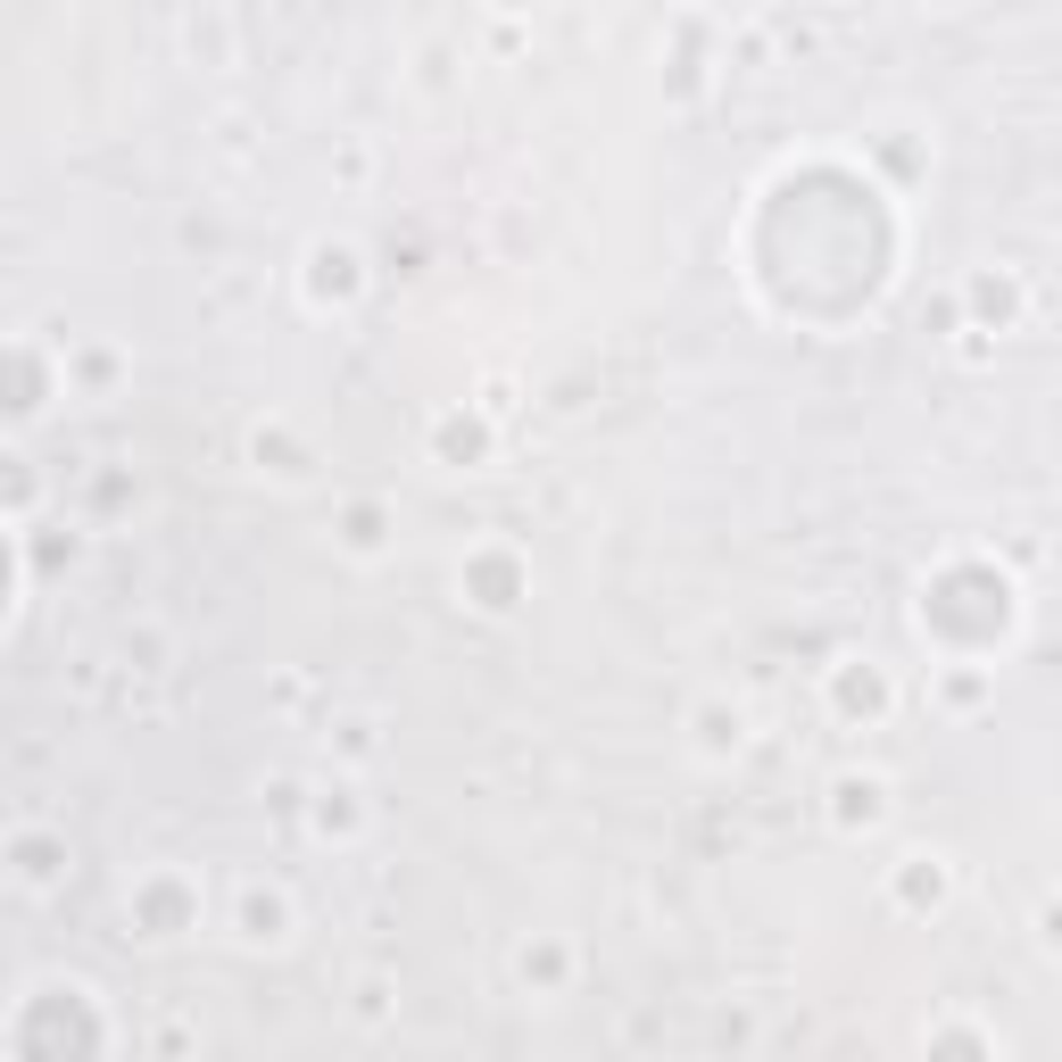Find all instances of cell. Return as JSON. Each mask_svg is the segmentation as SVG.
<instances>
[{
  "label": "cell",
  "mask_w": 1062,
  "mask_h": 1062,
  "mask_svg": "<svg viewBox=\"0 0 1062 1062\" xmlns=\"http://www.w3.org/2000/svg\"><path fill=\"white\" fill-rule=\"evenodd\" d=\"M241 921H249V938H283V905H274V897H249Z\"/></svg>",
  "instance_id": "cell-1"
}]
</instances>
